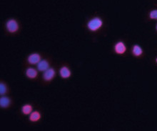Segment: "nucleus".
I'll use <instances>...</instances> for the list:
<instances>
[{
	"instance_id": "obj_1",
	"label": "nucleus",
	"mask_w": 157,
	"mask_h": 131,
	"mask_svg": "<svg viewBox=\"0 0 157 131\" xmlns=\"http://www.w3.org/2000/svg\"><path fill=\"white\" fill-rule=\"evenodd\" d=\"M103 26V20L98 17H93L87 23L88 29L91 32H96Z\"/></svg>"
},
{
	"instance_id": "obj_10",
	"label": "nucleus",
	"mask_w": 157,
	"mask_h": 131,
	"mask_svg": "<svg viewBox=\"0 0 157 131\" xmlns=\"http://www.w3.org/2000/svg\"><path fill=\"white\" fill-rule=\"evenodd\" d=\"M41 115L39 111H34L29 115V120L32 122H37L41 119Z\"/></svg>"
},
{
	"instance_id": "obj_8",
	"label": "nucleus",
	"mask_w": 157,
	"mask_h": 131,
	"mask_svg": "<svg viewBox=\"0 0 157 131\" xmlns=\"http://www.w3.org/2000/svg\"><path fill=\"white\" fill-rule=\"evenodd\" d=\"M26 76L29 79H35L37 77L38 72L34 68H28L25 71Z\"/></svg>"
},
{
	"instance_id": "obj_3",
	"label": "nucleus",
	"mask_w": 157,
	"mask_h": 131,
	"mask_svg": "<svg viewBox=\"0 0 157 131\" xmlns=\"http://www.w3.org/2000/svg\"><path fill=\"white\" fill-rule=\"evenodd\" d=\"M55 75H56V72H55L54 69L49 68L43 73V79L46 82L51 81L54 78Z\"/></svg>"
},
{
	"instance_id": "obj_11",
	"label": "nucleus",
	"mask_w": 157,
	"mask_h": 131,
	"mask_svg": "<svg viewBox=\"0 0 157 131\" xmlns=\"http://www.w3.org/2000/svg\"><path fill=\"white\" fill-rule=\"evenodd\" d=\"M21 112L24 115H30L33 112V107L30 104H25L21 107Z\"/></svg>"
},
{
	"instance_id": "obj_4",
	"label": "nucleus",
	"mask_w": 157,
	"mask_h": 131,
	"mask_svg": "<svg viewBox=\"0 0 157 131\" xmlns=\"http://www.w3.org/2000/svg\"><path fill=\"white\" fill-rule=\"evenodd\" d=\"M41 55L39 53H32L27 58V61L30 65H37L41 60Z\"/></svg>"
},
{
	"instance_id": "obj_13",
	"label": "nucleus",
	"mask_w": 157,
	"mask_h": 131,
	"mask_svg": "<svg viewBox=\"0 0 157 131\" xmlns=\"http://www.w3.org/2000/svg\"><path fill=\"white\" fill-rule=\"evenodd\" d=\"M7 86H6V84L1 83V84H0V94H1V96L4 95L7 92Z\"/></svg>"
},
{
	"instance_id": "obj_5",
	"label": "nucleus",
	"mask_w": 157,
	"mask_h": 131,
	"mask_svg": "<svg viewBox=\"0 0 157 131\" xmlns=\"http://www.w3.org/2000/svg\"><path fill=\"white\" fill-rule=\"evenodd\" d=\"M114 51L117 55H123L126 53V47L123 42H118L114 45Z\"/></svg>"
},
{
	"instance_id": "obj_15",
	"label": "nucleus",
	"mask_w": 157,
	"mask_h": 131,
	"mask_svg": "<svg viewBox=\"0 0 157 131\" xmlns=\"http://www.w3.org/2000/svg\"><path fill=\"white\" fill-rule=\"evenodd\" d=\"M156 63H157V58H156Z\"/></svg>"
},
{
	"instance_id": "obj_12",
	"label": "nucleus",
	"mask_w": 157,
	"mask_h": 131,
	"mask_svg": "<svg viewBox=\"0 0 157 131\" xmlns=\"http://www.w3.org/2000/svg\"><path fill=\"white\" fill-rule=\"evenodd\" d=\"M132 53L135 57H140L143 54L142 48L138 45H135L133 47Z\"/></svg>"
},
{
	"instance_id": "obj_16",
	"label": "nucleus",
	"mask_w": 157,
	"mask_h": 131,
	"mask_svg": "<svg viewBox=\"0 0 157 131\" xmlns=\"http://www.w3.org/2000/svg\"><path fill=\"white\" fill-rule=\"evenodd\" d=\"M156 30H157V24H156Z\"/></svg>"
},
{
	"instance_id": "obj_14",
	"label": "nucleus",
	"mask_w": 157,
	"mask_h": 131,
	"mask_svg": "<svg viewBox=\"0 0 157 131\" xmlns=\"http://www.w3.org/2000/svg\"><path fill=\"white\" fill-rule=\"evenodd\" d=\"M149 17L151 19H157V9L151 10L150 12Z\"/></svg>"
},
{
	"instance_id": "obj_6",
	"label": "nucleus",
	"mask_w": 157,
	"mask_h": 131,
	"mask_svg": "<svg viewBox=\"0 0 157 131\" xmlns=\"http://www.w3.org/2000/svg\"><path fill=\"white\" fill-rule=\"evenodd\" d=\"M59 75L61 78L68 79L71 77V71L67 66H62L59 70Z\"/></svg>"
},
{
	"instance_id": "obj_7",
	"label": "nucleus",
	"mask_w": 157,
	"mask_h": 131,
	"mask_svg": "<svg viewBox=\"0 0 157 131\" xmlns=\"http://www.w3.org/2000/svg\"><path fill=\"white\" fill-rule=\"evenodd\" d=\"M49 68V63L46 60H41L37 64V70L40 72L46 71Z\"/></svg>"
},
{
	"instance_id": "obj_2",
	"label": "nucleus",
	"mask_w": 157,
	"mask_h": 131,
	"mask_svg": "<svg viewBox=\"0 0 157 131\" xmlns=\"http://www.w3.org/2000/svg\"><path fill=\"white\" fill-rule=\"evenodd\" d=\"M6 30L9 33H16L19 30V23L14 19H10L6 23Z\"/></svg>"
},
{
	"instance_id": "obj_9",
	"label": "nucleus",
	"mask_w": 157,
	"mask_h": 131,
	"mask_svg": "<svg viewBox=\"0 0 157 131\" xmlns=\"http://www.w3.org/2000/svg\"><path fill=\"white\" fill-rule=\"evenodd\" d=\"M11 99L6 96H3L0 98V106L1 108H6L11 105Z\"/></svg>"
}]
</instances>
